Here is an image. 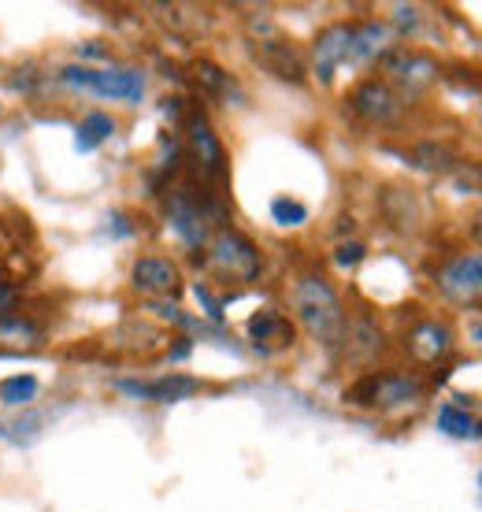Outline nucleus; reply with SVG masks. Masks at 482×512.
I'll return each mask as SVG.
<instances>
[{
	"label": "nucleus",
	"mask_w": 482,
	"mask_h": 512,
	"mask_svg": "<svg viewBox=\"0 0 482 512\" xmlns=\"http://www.w3.org/2000/svg\"><path fill=\"white\" fill-rule=\"evenodd\" d=\"M293 316L301 320L319 346H342L345 338V308L338 290L323 275H301L293 282Z\"/></svg>",
	"instance_id": "f257e3e1"
},
{
	"label": "nucleus",
	"mask_w": 482,
	"mask_h": 512,
	"mask_svg": "<svg viewBox=\"0 0 482 512\" xmlns=\"http://www.w3.org/2000/svg\"><path fill=\"white\" fill-rule=\"evenodd\" d=\"M60 82L64 86H75V90H86L93 97H104V101H123V104H138L145 97V75L138 67H82L71 64L60 71Z\"/></svg>",
	"instance_id": "f03ea898"
},
{
	"label": "nucleus",
	"mask_w": 482,
	"mask_h": 512,
	"mask_svg": "<svg viewBox=\"0 0 482 512\" xmlns=\"http://www.w3.org/2000/svg\"><path fill=\"white\" fill-rule=\"evenodd\" d=\"M223 219H227V208L219 205L216 197H208V193L204 197L193 193V186H182V190L167 197V223L190 249H201L208 242V227L223 223Z\"/></svg>",
	"instance_id": "7ed1b4c3"
},
{
	"label": "nucleus",
	"mask_w": 482,
	"mask_h": 512,
	"mask_svg": "<svg viewBox=\"0 0 482 512\" xmlns=\"http://www.w3.org/2000/svg\"><path fill=\"white\" fill-rule=\"evenodd\" d=\"M208 268L227 282H256L264 260H260L253 238H245L234 227H219L216 238L208 242Z\"/></svg>",
	"instance_id": "20e7f679"
},
{
	"label": "nucleus",
	"mask_w": 482,
	"mask_h": 512,
	"mask_svg": "<svg viewBox=\"0 0 482 512\" xmlns=\"http://www.w3.org/2000/svg\"><path fill=\"white\" fill-rule=\"evenodd\" d=\"M379 64H382V71H386V86H390L397 97H408V101L423 97V93L438 82V75H442L438 60L416 49H390Z\"/></svg>",
	"instance_id": "39448f33"
},
{
	"label": "nucleus",
	"mask_w": 482,
	"mask_h": 512,
	"mask_svg": "<svg viewBox=\"0 0 482 512\" xmlns=\"http://www.w3.org/2000/svg\"><path fill=\"white\" fill-rule=\"evenodd\" d=\"M419 397H423V383L419 379L397 372H379L360 379L356 386H349L345 401L349 405H364V409L394 412V409H405V405H416Z\"/></svg>",
	"instance_id": "423d86ee"
},
{
	"label": "nucleus",
	"mask_w": 482,
	"mask_h": 512,
	"mask_svg": "<svg viewBox=\"0 0 482 512\" xmlns=\"http://www.w3.org/2000/svg\"><path fill=\"white\" fill-rule=\"evenodd\" d=\"M434 286L453 305H475V301H482V253L449 256L438 268V275H434Z\"/></svg>",
	"instance_id": "0eeeda50"
},
{
	"label": "nucleus",
	"mask_w": 482,
	"mask_h": 512,
	"mask_svg": "<svg viewBox=\"0 0 482 512\" xmlns=\"http://www.w3.org/2000/svg\"><path fill=\"white\" fill-rule=\"evenodd\" d=\"M249 52L256 56V64L271 71L275 78H282V82H305V56L293 49L286 38H279L271 26H264V34H256L249 41Z\"/></svg>",
	"instance_id": "6e6552de"
},
{
	"label": "nucleus",
	"mask_w": 482,
	"mask_h": 512,
	"mask_svg": "<svg viewBox=\"0 0 482 512\" xmlns=\"http://www.w3.org/2000/svg\"><path fill=\"white\" fill-rule=\"evenodd\" d=\"M349 108L371 127H390L401 119V97L382 78H364L349 90Z\"/></svg>",
	"instance_id": "1a4fd4ad"
},
{
	"label": "nucleus",
	"mask_w": 482,
	"mask_h": 512,
	"mask_svg": "<svg viewBox=\"0 0 482 512\" xmlns=\"http://www.w3.org/2000/svg\"><path fill=\"white\" fill-rule=\"evenodd\" d=\"M349 45H353V23H330L327 30H319L312 41V75L330 86L338 67L349 60Z\"/></svg>",
	"instance_id": "9d476101"
},
{
	"label": "nucleus",
	"mask_w": 482,
	"mask_h": 512,
	"mask_svg": "<svg viewBox=\"0 0 482 512\" xmlns=\"http://www.w3.org/2000/svg\"><path fill=\"white\" fill-rule=\"evenodd\" d=\"M186 138H190V160L197 164V171L204 179H219L227 171V153H223V141L216 138V130H212L204 112H190Z\"/></svg>",
	"instance_id": "9b49d317"
},
{
	"label": "nucleus",
	"mask_w": 482,
	"mask_h": 512,
	"mask_svg": "<svg viewBox=\"0 0 482 512\" xmlns=\"http://www.w3.org/2000/svg\"><path fill=\"white\" fill-rule=\"evenodd\" d=\"M249 331V342H253L260 353H279V349H290L293 338H297V327H293L290 316H282L279 308H260L249 316L245 323Z\"/></svg>",
	"instance_id": "f8f14e48"
},
{
	"label": "nucleus",
	"mask_w": 482,
	"mask_h": 512,
	"mask_svg": "<svg viewBox=\"0 0 482 512\" xmlns=\"http://www.w3.org/2000/svg\"><path fill=\"white\" fill-rule=\"evenodd\" d=\"M130 286L138 294H149V297H178L182 275H178V268L171 260H164V256H141L138 264L130 268Z\"/></svg>",
	"instance_id": "ddd939ff"
},
{
	"label": "nucleus",
	"mask_w": 482,
	"mask_h": 512,
	"mask_svg": "<svg viewBox=\"0 0 482 512\" xmlns=\"http://www.w3.org/2000/svg\"><path fill=\"white\" fill-rule=\"evenodd\" d=\"M115 390L138 401H182L201 390L193 375H164V379H119Z\"/></svg>",
	"instance_id": "4468645a"
},
{
	"label": "nucleus",
	"mask_w": 482,
	"mask_h": 512,
	"mask_svg": "<svg viewBox=\"0 0 482 512\" xmlns=\"http://www.w3.org/2000/svg\"><path fill=\"white\" fill-rule=\"evenodd\" d=\"M394 49V26L368 19V23H353V45H349V60L353 67H368L382 60L386 52Z\"/></svg>",
	"instance_id": "2eb2a0df"
},
{
	"label": "nucleus",
	"mask_w": 482,
	"mask_h": 512,
	"mask_svg": "<svg viewBox=\"0 0 482 512\" xmlns=\"http://www.w3.org/2000/svg\"><path fill=\"white\" fill-rule=\"evenodd\" d=\"M453 349V331L438 320H423L408 331V353L419 360V364H438Z\"/></svg>",
	"instance_id": "dca6fc26"
},
{
	"label": "nucleus",
	"mask_w": 482,
	"mask_h": 512,
	"mask_svg": "<svg viewBox=\"0 0 482 512\" xmlns=\"http://www.w3.org/2000/svg\"><path fill=\"white\" fill-rule=\"evenodd\" d=\"M438 431L449 438H482V423L471 416L468 397L457 394V401L438 409Z\"/></svg>",
	"instance_id": "f3484780"
},
{
	"label": "nucleus",
	"mask_w": 482,
	"mask_h": 512,
	"mask_svg": "<svg viewBox=\"0 0 482 512\" xmlns=\"http://www.w3.org/2000/svg\"><path fill=\"white\" fill-rule=\"evenodd\" d=\"M115 134V119L104 116V112H89L82 123L75 127V149L78 153H93L97 145H104V141Z\"/></svg>",
	"instance_id": "a211bd4d"
},
{
	"label": "nucleus",
	"mask_w": 482,
	"mask_h": 512,
	"mask_svg": "<svg viewBox=\"0 0 482 512\" xmlns=\"http://www.w3.org/2000/svg\"><path fill=\"white\" fill-rule=\"evenodd\" d=\"M412 164L423 167V171H434V175H445V171L457 167V153L442 141H419L412 149Z\"/></svg>",
	"instance_id": "6ab92c4d"
},
{
	"label": "nucleus",
	"mask_w": 482,
	"mask_h": 512,
	"mask_svg": "<svg viewBox=\"0 0 482 512\" xmlns=\"http://www.w3.org/2000/svg\"><path fill=\"white\" fill-rule=\"evenodd\" d=\"M0 342H4V346H15V349H30L41 342V327L38 323H30L26 316L8 312V316H0Z\"/></svg>",
	"instance_id": "aec40b11"
},
{
	"label": "nucleus",
	"mask_w": 482,
	"mask_h": 512,
	"mask_svg": "<svg viewBox=\"0 0 482 512\" xmlns=\"http://www.w3.org/2000/svg\"><path fill=\"white\" fill-rule=\"evenodd\" d=\"M342 346H349V353H353L356 360H368L371 353H379L382 334H379V327H375L371 320H356L353 327H345Z\"/></svg>",
	"instance_id": "412c9836"
},
{
	"label": "nucleus",
	"mask_w": 482,
	"mask_h": 512,
	"mask_svg": "<svg viewBox=\"0 0 482 512\" xmlns=\"http://www.w3.org/2000/svg\"><path fill=\"white\" fill-rule=\"evenodd\" d=\"M41 423H45V416H38V412L15 416V420L0 423V438L12 442V446H30V442L41 435Z\"/></svg>",
	"instance_id": "4be33fe9"
},
{
	"label": "nucleus",
	"mask_w": 482,
	"mask_h": 512,
	"mask_svg": "<svg viewBox=\"0 0 482 512\" xmlns=\"http://www.w3.org/2000/svg\"><path fill=\"white\" fill-rule=\"evenodd\" d=\"M193 82H197L204 93H212V97H223V93L234 90L230 75L223 71V67L212 64V60H197V64H193Z\"/></svg>",
	"instance_id": "5701e85b"
},
{
	"label": "nucleus",
	"mask_w": 482,
	"mask_h": 512,
	"mask_svg": "<svg viewBox=\"0 0 482 512\" xmlns=\"http://www.w3.org/2000/svg\"><path fill=\"white\" fill-rule=\"evenodd\" d=\"M38 397V375H12L0 383V401L4 405H26Z\"/></svg>",
	"instance_id": "b1692460"
},
{
	"label": "nucleus",
	"mask_w": 482,
	"mask_h": 512,
	"mask_svg": "<svg viewBox=\"0 0 482 512\" xmlns=\"http://www.w3.org/2000/svg\"><path fill=\"white\" fill-rule=\"evenodd\" d=\"M271 219L279 223V227H301L308 219V208L301 201H293V197H275L271 201Z\"/></svg>",
	"instance_id": "393cba45"
},
{
	"label": "nucleus",
	"mask_w": 482,
	"mask_h": 512,
	"mask_svg": "<svg viewBox=\"0 0 482 512\" xmlns=\"http://www.w3.org/2000/svg\"><path fill=\"white\" fill-rule=\"evenodd\" d=\"M364 256H368V249L360 242H342L334 249V264H338V268H356Z\"/></svg>",
	"instance_id": "a878e982"
},
{
	"label": "nucleus",
	"mask_w": 482,
	"mask_h": 512,
	"mask_svg": "<svg viewBox=\"0 0 482 512\" xmlns=\"http://www.w3.org/2000/svg\"><path fill=\"white\" fill-rule=\"evenodd\" d=\"M193 294H197V301H201L204 312H208L212 320H223V301H216V297H212V290H208L204 282H197V286H193Z\"/></svg>",
	"instance_id": "bb28decb"
},
{
	"label": "nucleus",
	"mask_w": 482,
	"mask_h": 512,
	"mask_svg": "<svg viewBox=\"0 0 482 512\" xmlns=\"http://www.w3.org/2000/svg\"><path fill=\"white\" fill-rule=\"evenodd\" d=\"M394 26L401 30V34H412L419 26V12L416 8H408V4H397L394 8Z\"/></svg>",
	"instance_id": "cd10ccee"
},
{
	"label": "nucleus",
	"mask_w": 482,
	"mask_h": 512,
	"mask_svg": "<svg viewBox=\"0 0 482 512\" xmlns=\"http://www.w3.org/2000/svg\"><path fill=\"white\" fill-rule=\"evenodd\" d=\"M15 297H19V290H15V282H0V316H8L15 308Z\"/></svg>",
	"instance_id": "c85d7f7f"
},
{
	"label": "nucleus",
	"mask_w": 482,
	"mask_h": 512,
	"mask_svg": "<svg viewBox=\"0 0 482 512\" xmlns=\"http://www.w3.org/2000/svg\"><path fill=\"white\" fill-rule=\"evenodd\" d=\"M186 353H190V342H178V346L171 349V360H182Z\"/></svg>",
	"instance_id": "c756f323"
},
{
	"label": "nucleus",
	"mask_w": 482,
	"mask_h": 512,
	"mask_svg": "<svg viewBox=\"0 0 482 512\" xmlns=\"http://www.w3.org/2000/svg\"><path fill=\"white\" fill-rule=\"evenodd\" d=\"M112 231L115 234H130V227L123 223V216H112Z\"/></svg>",
	"instance_id": "7c9ffc66"
},
{
	"label": "nucleus",
	"mask_w": 482,
	"mask_h": 512,
	"mask_svg": "<svg viewBox=\"0 0 482 512\" xmlns=\"http://www.w3.org/2000/svg\"><path fill=\"white\" fill-rule=\"evenodd\" d=\"M475 238H479V245H482V212L475 216Z\"/></svg>",
	"instance_id": "2f4dec72"
},
{
	"label": "nucleus",
	"mask_w": 482,
	"mask_h": 512,
	"mask_svg": "<svg viewBox=\"0 0 482 512\" xmlns=\"http://www.w3.org/2000/svg\"><path fill=\"white\" fill-rule=\"evenodd\" d=\"M475 487H479V501H482V468H479V479H475Z\"/></svg>",
	"instance_id": "473e14b6"
},
{
	"label": "nucleus",
	"mask_w": 482,
	"mask_h": 512,
	"mask_svg": "<svg viewBox=\"0 0 482 512\" xmlns=\"http://www.w3.org/2000/svg\"><path fill=\"white\" fill-rule=\"evenodd\" d=\"M479 119H482V116H479Z\"/></svg>",
	"instance_id": "72a5a7b5"
}]
</instances>
